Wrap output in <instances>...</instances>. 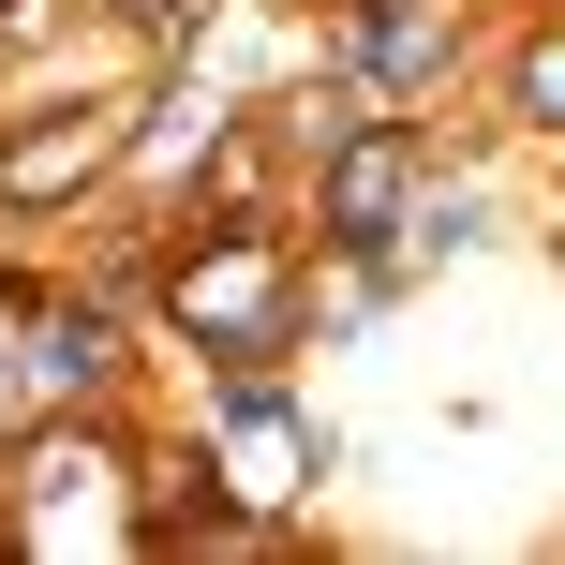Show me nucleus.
<instances>
[{"mask_svg":"<svg viewBox=\"0 0 565 565\" xmlns=\"http://www.w3.org/2000/svg\"><path fill=\"white\" fill-rule=\"evenodd\" d=\"M179 312H194V328H268V312H282V268L268 254H224V268L179 282Z\"/></svg>","mask_w":565,"mask_h":565,"instance_id":"f257e3e1","label":"nucleus"},{"mask_svg":"<svg viewBox=\"0 0 565 565\" xmlns=\"http://www.w3.org/2000/svg\"><path fill=\"white\" fill-rule=\"evenodd\" d=\"M387 194H402V149L372 135V149H342V179H328V224H358V238H372V224H387Z\"/></svg>","mask_w":565,"mask_h":565,"instance_id":"f03ea898","label":"nucleus"},{"mask_svg":"<svg viewBox=\"0 0 565 565\" xmlns=\"http://www.w3.org/2000/svg\"><path fill=\"white\" fill-rule=\"evenodd\" d=\"M75 164H89V119H60V135H30V149H15V194H60Z\"/></svg>","mask_w":565,"mask_h":565,"instance_id":"7ed1b4c3","label":"nucleus"}]
</instances>
